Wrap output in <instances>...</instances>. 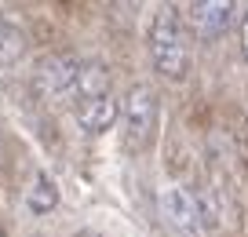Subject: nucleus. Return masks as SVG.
<instances>
[{
    "mask_svg": "<svg viewBox=\"0 0 248 237\" xmlns=\"http://www.w3.org/2000/svg\"><path fill=\"white\" fill-rule=\"evenodd\" d=\"M26 55V33L11 18L0 15V66H11Z\"/></svg>",
    "mask_w": 248,
    "mask_h": 237,
    "instance_id": "8",
    "label": "nucleus"
},
{
    "mask_svg": "<svg viewBox=\"0 0 248 237\" xmlns=\"http://www.w3.org/2000/svg\"><path fill=\"white\" fill-rule=\"evenodd\" d=\"M150 62L161 77L183 80L190 69V37L171 8H161L150 26Z\"/></svg>",
    "mask_w": 248,
    "mask_h": 237,
    "instance_id": "1",
    "label": "nucleus"
},
{
    "mask_svg": "<svg viewBox=\"0 0 248 237\" xmlns=\"http://www.w3.org/2000/svg\"><path fill=\"white\" fill-rule=\"evenodd\" d=\"M157 113H161V102H157V92L150 84H132L128 95H124V110H121V121H124V146L132 153L146 150L150 139L157 131Z\"/></svg>",
    "mask_w": 248,
    "mask_h": 237,
    "instance_id": "2",
    "label": "nucleus"
},
{
    "mask_svg": "<svg viewBox=\"0 0 248 237\" xmlns=\"http://www.w3.org/2000/svg\"><path fill=\"white\" fill-rule=\"evenodd\" d=\"M157 205H161V215L168 219V226L179 230L183 237H201V234H204L201 201L186 190V186H175V183L164 186L161 197H157Z\"/></svg>",
    "mask_w": 248,
    "mask_h": 237,
    "instance_id": "3",
    "label": "nucleus"
},
{
    "mask_svg": "<svg viewBox=\"0 0 248 237\" xmlns=\"http://www.w3.org/2000/svg\"><path fill=\"white\" fill-rule=\"evenodd\" d=\"M241 55L248 59V8L241 11Z\"/></svg>",
    "mask_w": 248,
    "mask_h": 237,
    "instance_id": "10",
    "label": "nucleus"
},
{
    "mask_svg": "<svg viewBox=\"0 0 248 237\" xmlns=\"http://www.w3.org/2000/svg\"><path fill=\"white\" fill-rule=\"evenodd\" d=\"M73 92L80 95V102L109 95V69H106V62H99V59L80 62L77 66V80H73Z\"/></svg>",
    "mask_w": 248,
    "mask_h": 237,
    "instance_id": "7",
    "label": "nucleus"
},
{
    "mask_svg": "<svg viewBox=\"0 0 248 237\" xmlns=\"http://www.w3.org/2000/svg\"><path fill=\"white\" fill-rule=\"evenodd\" d=\"M77 66L70 51H51L37 62V73H33V84L44 99H62V95L73 92V80H77Z\"/></svg>",
    "mask_w": 248,
    "mask_h": 237,
    "instance_id": "4",
    "label": "nucleus"
},
{
    "mask_svg": "<svg viewBox=\"0 0 248 237\" xmlns=\"http://www.w3.org/2000/svg\"><path fill=\"white\" fill-rule=\"evenodd\" d=\"M26 205H30L33 215H44V212H51V208L59 205V190H55V183L44 175V172H37V175H33L30 193H26Z\"/></svg>",
    "mask_w": 248,
    "mask_h": 237,
    "instance_id": "9",
    "label": "nucleus"
},
{
    "mask_svg": "<svg viewBox=\"0 0 248 237\" xmlns=\"http://www.w3.org/2000/svg\"><path fill=\"white\" fill-rule=\"evenodd\" d=\"M73 117H77V124L88 131V135H99V131H109V128H113V121L121 117V106H117L113 95H102V99H84V102H77Z\"/></svg>",
    "mask_w": 248,
    "mask_h": 237,
    "instance_id": "6",
    "label": "nucleus"
},
{
    "mask_svg": "<svg viewBox=\"0 0 248 237\" xmlns=\"http://www.w3.org/2000/svg\"><path fill=\"white\" fill-rule=\"evenodd\" d=\"M233 4L230 0H197V4H190V30H194V37L201 40V44H212V40H219L226 30H230L233 22Z\"/></svg>",
    "mask_w": 248,
    "mask_h": 237,
    "instance_id": "5",
    "label": "nucleus"
},
{
    "mask_svg": "<svg viewBox=\"0 0 248 237\" xmlns=\"http://www.w3.org/2000/svg\"><path fill=\"white\" fill-rule=\"evenodd\" d=\"M0 237H8V234H4V230H0Z\"/></svg>",
    "mask_w": 248,
    "mask_h": 237,
    "instance_id": "12",
    "label": "nucleus"
},
{
    "mask_svg": "<svg viewBox=\"0 0 248 237\" xmlns=\"http://www.w3.org/2000/svg\"><path fill=\"white\" fill-rule=\"evenodd\" d=\"M77 237H102V234H92V230H84V234H77Z\"/></svg>",
    "mask_w": 248,
    "mask_h": 237,
    "instance_id": "11",
    "label": "nucleus"
}]
</instances>
